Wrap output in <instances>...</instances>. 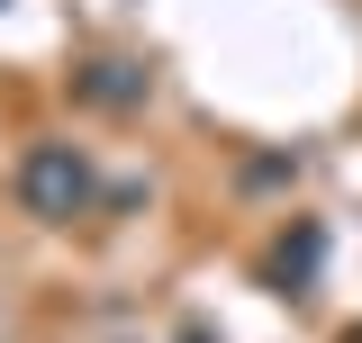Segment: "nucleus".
Masks as SVG:
<instances>
[{"mask_svg":"<svg viewBox=\"0 0 362 343\" xmlns=\"http://www.w3.org/2000/svg\"><path fill=\"white\" fill-rule=\"evenodd\" d=\"M18 199H28V217L64 226V217L90 208V163L73 154V145H37V154L18 163Z\"/></svg>","mask_w":362,"mask_h":343,"instance_id":"nucleus-1","label":"nucleus"},{"mask_svg":"<svg viewBox=\"0 0 362 343\" xmlns=\"http://www.w3.org/2000/svg\"><path fill=\"white\" fill-rule=\"evenodd\" d=\"M82 100L127 109V100H145V73H136V64H90V73H82Z\"/></svg>","mask_w":362,"mask_h":343,"instance_id":"nucleus-2","label":"nucleus"},{"mask_svg":"<svg viewBox=\"0 0 362 343\" xmlns=\"http://www.w3.org/2000/svg\"><path fill=\"white\" fill-rule=\"evenodd\" d=\"M317 253H326V235H317V226H299V235L272 253V280H281V289H299V280L317 271Z\"/></svg>","mask_w":362,"mask_h":343,"instance_id":"nucleus-3","label":"nucleus"}]
</instances>
